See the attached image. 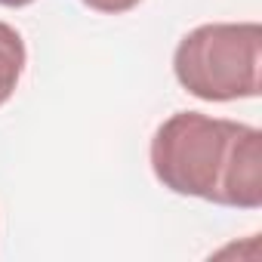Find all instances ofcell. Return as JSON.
Listing matches in <instances>:
<instances>
[{"label":"cell","instance_id":"obj_1","mask_svg":"<svg viewBox=\"0 0 262 262\" xmlns=\"http://www.w3.org/2000/svg\"><path fill=\"white\" fill-rule=\"evenodd\" d=\"M151 170L176 194L219 207H262V133L250 123L176 111L155 129Z\"/></svg>","mask_w":262,"mask_h":262},{"label":"cell","instance_id":"obj_2","mask_svg":"<svg viewBox=\"0 0 262 262\" xmlns=\"http://www.w3.org/2000/svg\"><path fill=\"white\" fill-rule=\"evenodd\" d=\"M176 80L204 102H234L259 96L262 25L213 22L188 31L173 56Z\"/></svg>","mask_w":262,"mask_h":262},{"label":"cell","instance_id":"obj_3","mask_svg":"<svg viewBox=\"0 0 262 262\" xmlns=\"http://www.w3.org/2000/svg\"><path fill=\"white\" fill-rule=\"evenodd\" d=\"M25 40L22 34L7 25V22H0V105H4L13 93H16V83L25 71Z\"/></svg>","mask_w":262,"mask_h":262},{"label":"cell","instance_id":"obj_4","mask_svg":"<svg viewBox=\"0 0 262 262\" xmlns=\"http://www.w3.org/2000/svg\"><path fill=\"white\" fill-rule=\"evenodd\" d=\"M83 4L96 13H108V16H117V13H126V10H133L139 0H83Z\"/></svg>","mask_w":262,"mask_h":262},{"label":"cell","instance_id":"obj_5","mask_svg":"<svg viewBox=\"0 0 262 262\" xmlns=\"http://www.w3.org/2000/svg\"><path fill=\"white\" fill-rule=\"evenodd\" d=\"M28 4H34V0H0V7H28Z\"/></svg>","mask_w":262,"mask_h":262}]
</instances>
